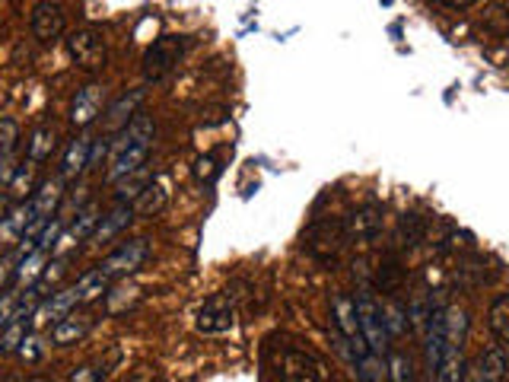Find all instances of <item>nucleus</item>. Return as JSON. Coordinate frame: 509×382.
I'll return each instance as SVG.
<instances>
[{"instance_id": "obj_1", "label": "nucleus", "mask_w": 509, "mask_h": 382, "mask_svg": "<svg viewBox=\"0 0 509 382\" xmlns=\"http://www.w3.org/2000/svg\"><path fill=\"white\" fill-rule=\"evenodd\" d=\"M153 134H156L153 118H147V115H134L131 125L118 134V141L111 143L105 179H109V182H125V179H131V175L141 172V166H147V157H150Z\"/></svg>"}, {"instance_id": "obj_2", "label": "nucleus", "mask_w": 509, "mask_h": 382, "mask_svg": "<svg viewBox=\"0 0 509 382\" xmlns=\"http://www.w3.org/2000/svg\"><path fill=\"white\" fill-rule=\"evenodd\" d=\"M357 318H360V328H363V338H366V348L373 357H382L389 350V325H385V309L376 302L373 290L369 286H360L357 290Z\"/></svg>"}, {"instance_id": "obj_3", "label": "nucleus", "mask_w": 509, "mask_h": 382, "mask_svg": "<svg viewBox=\"0 0 509 382\" xmlns=\"http://www.w3.org/2000/svg\"><path fill=\"white\" fill-rule=\"evenodd\" d=\"M185 48H188V42L182 39V35H163V39H156L150 48H147V55H143V80L147 83H156V80H163L166 73H172L175 67H179V61L185 57Z\"/></svg>"}, {"instance_id": "obj_4", "label": "nucleus", "mask_w": 509, "mask_h": 382, "mask_svg": "<svg viewBox=\"0 0 509 382\" xmlns=\"http://www.w3.org/2000/svg\"><path fill=\"white\" fill-rule=\"evenodd\" d=\"M147 258H150V239L137 236V239L121 242L115 252L105 255L103 262H99V271H103L105 278L115 284V280H125L127 274H134V271L141 268Z\"/></svg>"}, {"instance_id": "obj_5", "label": "nucleus", "mask_w": 509, "mask_h": 382, "mask_svg": "<svg viewBox=\"0 0 509 382\" xmlns=\"http://www.w3.org/2000/svg\"><path fill=\"white\" fill-rule=\"evenodd\" d=\"M67 51H71V57L83 67V71H93V73L103 71L105 57H109L103 32L93 29V26H83V29L71 32V35H67Z\"/></svg>"}, {"instance_id": "obj_6", "label": "nucleus", "mask_w": 509, "mask_h": 382, "mask_svg": "<svg viewBox=\"0 0 509 382\" xmlns=\"http://www.w3.org/2000/svg\"><path fill=\"white\" fill-rule=\"evenodd\" d=\"M382 223H385V210L379 204H360L344 220V236H347V242L369 246V242H376L382 236Z\"/></svg>"}, {"instance_id": "obj_7", "label": "nucleus", "mask_w": 509, "mask_h": 382, "mask_svg": "<svg viewBox=\"0 0 509 382\" xmlns=\"http://www.w3.org/2000/svg\"><path fill=\"white\" fill-rule=\"evenodd\" d=\"M232 322H236V302L226 294H214L207 296L204 306L198 309L194 328H198L201 334H226L232 328Z\"/></svg>"}, {"instance_id": "obj_8", "label": "nucleus", "mask_w": 509, "mask_h": 382, "mask_svg": "<svg viewBox=\"0 0 509 382\" xmlns=\"http://www.w3.org/2000/svg\"><path fill=\"white\" fill-rule=\"evenodd\" d=\"M331 316H334V328L353 344L357 357L366 360L369 357V348H366V338H363V328H360V318H357V302L350 300L347 294H338L331 300Z\"/></svg>"}, {"instance_id": "obj_9", "label": "nucleus", "mask_w": 509, "mask_h": 382, "mask_svg": "<svg viewBox=\"0 0 509 382\" xmlns=\"http://www.w3.org/2000/svg\"><path fill=\"white\" fill-rule=\"evenodd\" d=\"M32 35L39 42H55L64 35V29H67V13H64V7L57 4V0H42L39 7L32 10Z\"/></svg>"}, {"instance_id": "obj_10", "label": "nucleus", "mask_w": 509, "mask_h": 382, "mask_svg": "<svg viewBox=\"0 0 509 382\" xmlns=\"http://www.w3.org/2000/svg\"><path fill=\"white\" fill-rule=\"evenodd\" d=\"M347 242V236H344V223L338 220H318L315 226L309 230V239H306V246H309V252L315 255V258H322V262H331V258H338V252H341V246Z\"/></svg>"}, {"instance_id": "obj_11", "label": "nucleus", "mask_w": 509, "mask_h": 382, "mask_svg": "<svg viewBox=\"0 0 509 382\" xmlns=\"http://www.w3.org/2000/svg\"><path fill=\"white\" fill-rule=\"evenodd\" d=\"M77 306H80V296H77V290H73V286L57 290V294H51L48 300H42L39 306H35V312H32V325H35V328L55 325V322H61L64 316H71Z\"/></svg>"}, {"instance_id": "obj_12", "label": "nucleus", "mask_w": 509, "mask_h": 382, "mask_svg": "<svg viewBox=\"0 0 509 382\" xmlns=\"http://www.w3.org/2000/svg\"><path fill=\"white\" fill-rule=\"evenodd\" d=\"M277 373L284 382H318L322 373H318V360L306 350H296V348H286L280 354V363H277Z\"/></svg>"}, {"instance_id": "obj_13", "label": "nucleus", "mask_w": 509, "mask_h": 382, "mask_svg": "<svg viewBox=\"0 0 509 382\" xmlns=\"http://www.w3.org/2000/svg\"><path fill=\"white\" fill-rule=\"evenodd\" d=\"M95 325V316L89 312H71V316H64L61 322L51 325V344L55 348H71V344L83 341Z\"/></svg>"}, {"instance_id": "obj_14", "label": "nucleus", "mask_w": 509, "mask_h": 382, "mask_svg": "<svg viewBox=\"0 0 509 382\" xmlns=\"http://www.w3.org/2000/svg\"><path fill=\"white\" fill-rule=\"evenodd\" d=\"M103 115V87L87 83L83 89H77L71 103V125L73 127H89L95 118Z\"/></svg>"}, {"instance_id": "obj_15", "label": "nucleus", "mask_w": 509, "mask_h": 382, "mask_svg": "<svg viewBox=\"0 0 509 382\" xmlns=\"http://www.w3.org/2000/svg\"><path fill=\"white\" fill-rule=\"evenodd\" d=\"M147 99V89L143 87H137V89H131V93H125V96H118L115 103L105 109V131L109 134H115V131H125L127 125H131V118L137 115V105Z\"/></svg>"}, {"instance_id": "obj_16", "label": "nucleus", "mask_w": 509, "mask_h": 382, "mask_svg": "<svg viewBox=\"0 0 509 382\" xmlns=\"http://www.w3.org/2000/svg\"><path fill=\"white\" fill-rule=\"evenodd\" d=\"M93 143L95 141L89 134H80V137H73V141L67 143V150H64V157H61V172H57L64 182L87 172L89 157H93Z\"/></svg>"}, {"instance_id": "obj_17", "label": "nucleus", "mask_w": 509, "mask_h": 382, "mask_svg": "<svg viewBox=\"0 0 509 382\" xmlns=\"http://www.w3.org/2000/svg\"><path fill=\"white\" fill-rule=\"evenodd\" d=\"M166 204H169V182L163 175H156V179H150V182L137 191V198L131 207H134V217H156Z\"/></svg>"}, {"instance_id": "obj_18", "label": "nucleus", "mask_w": 509, "mask_h": 382, "mask_svg": "<svg viewBox=\"0 0 509 382\" xmlns=\"http://www.w3.org/2000/svg\"><path fill=\"white\" fill-rule=\"evenodd\" d=\"M131 220H134V207L121 201V204L115 207L109 217H103V220H99V226H95V233L89 239H93V242H99V246H103V242H111V239L121 236V233L127 230V223H131Z\"/></svg>"}, {"instance_id": "obj_19", "label": "nucleus", "mask_w": 509, "mask_h": 382, "mask_svg": "<svg viewBox=\"0 0 509 382\" xmlns=\"http://www.w3.org/2000/svg\"><path fill=\"white\" fill-rule=\"evenodd\" d=\"M475 370H477V379H481V382H503V379H506V370H509L506 350H503V348L484 350V354L477 357Z\"/></svg>"}, {"instance_id": "obj_20", "label": "nucleus", "mask_w": 509, "mask_h": 382, "mask_svg": "<svg viewBox=\"0 0 509 382\" xmlns=\"http://www.w3.org/2000/svg\"><path fill=\"white\" fill-rule=\"evenodd\" d=\"M99 220H103V210H99V204L80 207L77 220L67 226V233H64V242H83V239H89L95 233V226H99Z\"/></svg>"}, {"instance_id": "obj_21", "label": "nucleus", "mask_w": 509, "mask_h": 382, "mask_svg": "<svg viewBox=\"0 0 509 382\" xmlns=\"http://www.w3.org/2000/svg\"><path fill=\"white\" fill-rule=\"evenodd\" d=\"M141 286L137 284H127V278L121 280V284H111L109 286V294H105V309L111 312V316H118V312L131 309L137 300H141Z\"/></svg>"}, {"instance_id": "obj_22", "label": "nucleus", "mask_w": 509, "mask_h": 382, "mask_svg": "<svg viewBox=\"0 0 509 382\" xmlns=\"http://www.w3.org/2000/svg\"><path fill=\"white\" fill-rule=\"evenodd\" d=\"M109 286H111V280L95 268V271H87V274L73 284V290H77L80 302H93V300H103V296L109 294Z\"/></svg>"}, {"instance_id": "obj_23", "label": "nucleus", "mask_w": 509, "mask_h": 382, "mask_svg": "<svg viewBox=\"0 0 509 382\" xmlns=\"http://www.w3.org/2000/svg\"><path fill=\"white\" fill-rule=\"evenodd\" d=\"M48 262V248H29L26 255H19V264H16V274L13 278L19 280V284H32V280L42 278V268H45Z\"/></svg>"}, {"instance_id": "obj_24", "label": "nucleus", "mask_w": 509, "mask_h": 382, "mask_svg": "<svg viewBox=\"0 0 509 382\" xmlns=\"http://www.w3.org/2000/svg\"><path fill=\"white\" fill-rule=\"evenodd\" d=\"M55 127L51 125H39L35 131H32L29 143H26V153H29V163H45L48 157H51V150H55Z\"/></svg>"}, {"instance_id": "obj_25", "label": "nucleus", "mask_w": 509, "mask_h": 382, "mask_svg": "<svg viewBox=\"0 0 509 382\" xmlns=\"http://www.w3.org/2000/svg\"><path fill=\"white\" fill-rule=\"evenodd\" d=\"M423 233H427V223H423V217L405 214L401 220H398V242H401L405 248L417 246V242L423 239Z\"/></svg>"}, {"instance_id": "obj_26", "label": "nucleus", "mask_w": 509, "mask_h": 382, "mask_svg": "<svg viewBox=\"0 0 509 382\" xmlns=\"http://www.w3.org/2000/svg\"><path fill=\"white\" fill-rule=\"evenodd\" d=\"M490 332L500 341H509V296H497L490 302Z\"/></svg>"}, {"instance_id": "obj_27", "label": "nucleus", "mask_w": 509, "mask_h": 382, "mask_svg": "<svg viewBox=\"0 0 509 382\" xmlns=\"http://www.w3.org/2000/svg\"><path fill=\"white\" fill-rule=\"evenodd\" d=\"M389 379L391 382H417V373H414V363L407 354L395 350L389 357Z\"/></svg>"}, {"instance_id": "obj_28", "label": "nucleus", "mask_w": 509, "mask_h": 382, "mask_svg": "<svg viewBox=\"0 0 509 382\" xmlns=\"http://www.w3.org/2000/svg\"><path fill=\"white\" fill-rule=\"evenodd\" d=\"M32 169H35V163H29V166L23 163V166H19V172L13 175V182L7 185V195L13 201H26V195H32V185H35V182H32Z\"/></svg>"}, {"instance_id": "obj_29", "label": "nucleus", "mask_w": 509, "mask_h": 382, "mask_svg": "<svg viewBox=\"0 0 509 382\" xmlns=\"http://www.w3.org/2000/svg\"><path fill=\"white\" fill-rule=\"evenodd\" d=\"M19 141V125L13 118H0V157H10Z\"/></svg>"}, {"instance_id": "obj_30", "label": "nucleus", "mask_w": 509, "mask_h": 382, "mask_svg": "<svg viewBox=\"0 0 509 382\" xmlns=\"http://www.w3.org/2000/svg\"><path fill=\"white\" fill-rule=\"evenodd\" d=\"M19 357L26 360V363H35V360H42V354H45V344H42L39 334H26V341L19 344V350H16Z\"/></svg>"}, {"instance_id": "obj_31", "label": "nucleus", "mask_w": 509, "mask_h": 382, "mask_svg": "<svg viewBox=\"0 0 509 382\" xmlns=\"http://www.w3.org/2000/svg\"><path fill=\"white\" fill-rule=\"evenodd\" d=\"M194 172H198L201 182H214L217 172H220V166H217L214 157H201L198 163H194Z\"/></svg>"}, {"instance_id": "obj_32", "label": "nucleus", "mask_w": 509, "mask_h": 382, "mask_svg": "<svg viewBox=\"0 0 509 382\" xmlns=\"http://www.w3.org/2000/svg\"><path fill=\"white\" fill-rule=\"evenodd\" d=\"M16 306H19V294H4V296H0V328L13 318Z\"/></svg>"}, {"instance_id": "obj_33", "label": "nucleus", "mask_w": 509, "mask_h": 382, "mask_svg": "<svg viewBox=\"0 0 509 382\" xmlns=\"http://www.w3.org/2000/svg\"><path fill=\"white\" fill-rule=\"evenodd\" d=\"M64 382H103V376H99L95 366H80V370H73Z\"/></svg>"}, {"instance_id": "obj_34", "label": "nucleus", "mask_w": 509, "mask_h": 382, "mask_svg": "<svg viewBox=\"0 0 509 382\" xmlns=\"http://www.w3.org/2000/svg\"><path fill=\"white\" fill-rule=\"evenodd\" d=\"M19 172V166H16L10 157H0V185H10L13 182V175Z\"/></svg>"}, {"instance_id": "obj_35", "label": "nucleus", "mask_w": 509, "mask_h": 382, "mask_svg": "<svg viewBox=\"0 0 509 382\" xmlns=\"http://www.w3.org/2000/svg\"><path fill=\"white\" fill-rule=\"evenodd\" d=\"M10 264H16V258L13 255H4V258H0V286L7 284L10 274H16V268H10Z\"/></svg>"}, {"instance_id": "obj_36", "label": "nucleus", "mask_w": 509, "mask_h": 382, "mask_svg": "<svg viewBox=\"0 0 509 382\" xmlns=\"http://www.w3.org/2000/svg\"><path fill=\"white\" fill-rule=\"evenodd\" d=\"M10 201H13V198H10L7 191H4V195H0V223L7 220V217H10V210H13V207H10Z\"/></svg>"}, {"instance_id": "obj_37", "label": "nucleus", "mask_w": 509, "mask_h": 382, "mask_svg": "<svg viewBox=\"0 0 509 382\" xmlns=\"http://www.w3.org/2000/svg\"><path fill=\"white\" fill-rule=\"evenodd\" d=\"M443 7H452V10H465L471 4V0H439Z\"/></svg>"}, {"instance_id": "obj_38", "label": "nucleus", "mask_w": 509, "mask_h": 382, "mask_svg": "<svg viewBox=\"0 0 509 382\" xmlns=\"http://www.w3.org/2000/svg\"><path fill=\"white\" fill-rule=\"evenodd\" d=\"M461 382H481L477 379V370L471 366V370H465V376H461Z\"/></svg>"}, {"instance_id": "obj_39", "label": "nucleus", "mask_w": 509, "mask_h": 382, "mask_svg": "<svg viewBox=\"0 0 509 382\" xmlns=\"http://www.w3.org/2000/svg\"><path fill=\"white\" fill-rule=\"evenodd\" d=\"M32 382H45V379H32Z\"/></svg>"}]
</instances>
